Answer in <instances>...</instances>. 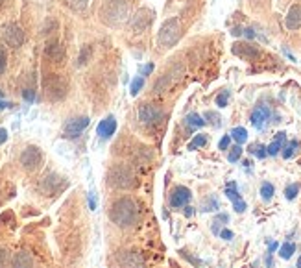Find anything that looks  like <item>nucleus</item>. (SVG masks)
<instances>
[{
    "label": "nucleus",
    "mask_w": 301,
    "mask_h": 268,
    "mask_svg": "<svg viewBox=\"0 0 301 268\" xmlns=\"http://www.w3.org/2000/svg\"><path fill=\"white\" fill-rule=\"evenodd\" d=\"M109 219L119 227H129L137 222V205L129 198H119L109 209Z\"/></svg>",
    "instance_id": "nucleus-1"
},
{
    "label": "nucleus",
    "mask_w": 301,
    "mask_h": 268,
    "mask_svg": "<svg viewBox=\"0 0 301 268\" xmlns=\"http://www.w3.org/2000/svg\"><path fill=\"white\" fill-rule=\"evenodd\" d=\"M100 17L107 26H122L129 19L128 0H107L100 9Z\"/></svg>",
    "instance_id": "nucleus-2"
},
{
    "label": "nucleus",
    "mask_w": 301,
    "mask_h": 268,
    "mask_svg": "<svg viewBox=\"0 0 301 268\" xmlns=\"http://www.w3.org/2000/svg\"><path fill=\"white\" fill-rule=\"evenodd\" d=\"M107 183L115 189H129L133 185V174L124 165H115L107 172Z\"/></svg>",
    "instance_id": "nucleus-3"
},
{
    "label": "nucleus",
    "mask_w": 301,
    "mask_h": 268,
    "mask_svg": "<svg viewBox=\"0 0 301 268\" xmlns=\"http://www.w3.org/2000/svg\"><path fill=\"white\" fill-rule=\"evenodd\" d=\"M44 92L50 100H61L67 96V91H69V85L65 82L63 76L59 74H50V76L44 78Z\"/></svg>",
    "instance_id": "nucleus-4"
},
{
    "label": "nucleus",
    "mask_w": 301,
    "mask_h": 268,
    "mask_svg": "<svg viewBox=\"0 0 301 268\" xmlns=\"http://www.w3.org/2000/svg\"><path fill=\"white\" fill-rule=\"evenodd\" d=\"M179 36H181V26H179V21L177 19H168L165 24L159 30V43L163 46H172L179 41Z\"/></svg>",
    "instance_id": "nucleus-5"
},
{
    "label": "nucleus",
    "mask_w": 301,
    "mask_h": 268,
    "mask_svg": "<svg viewBox=\"0 0 301 268\" xmlns=\"http://www.w3.org/2000/svg\"><path fill=\"white\" fill-rule=\"evenodd\" d=\"M117 263L122 268H146V263L142 259V255L131 250H124L117 254Z\"/></svg>",
    "instance_id": "nucleus-6"
},
{
    "label": "nucleus",
    "mask_w": 301,
    "mask_h": 268,
    "mask_svg": "<svg viewBox=\"0 0 301 268\" xmlns=\"http://www.w3.org/2000/svg\"><path fill=\"white\" fill-rule=\"evenodd\" d=\"M4 41H6V45H9V46H13V48H19V46H22V43H24V32H22V28L19 26V24H6L4 26Z\"/></svg>",
    "instance_id": "nucleus-7"
},
{
    "label": "nucleus",
    "mask_w": 301,
    "mask_h": 268,
    "mask_svg": "<svg viewBox=\"0 0 301 268\" xmlns=\"http://www.w3.org/2000/svg\"><path fill=\"white\" fill-rule=\"evenodd\" d=\"M41 161H43V154L37 146H28V148L21 154V165L26 170L37 169V167L41 165Z\"/></svg>",
    "instance_id": "nucleus-8"
},
{
    "label": "nucleus",
    "mask_w": 301,
    "mask_h": 268,
    "mask_svg": "<svg viewBox=\"0 0 301 268\" xmlns=\"http://www.w3.org/2000/svg\"><path fill=\"white\" fill-rule=\"evenodd\" d=\"M161 119H163V111L154 106H142L139 109V120L142 124L152 126V124H157Z\"/></svg>",
    "instance_id": "nucleus-9"
},
{
    "label": "nucleus",
    "mask_w": 301,
    "mask_h": 268,
    "mask_svg": "<svg viewBox=\"0 0 301 268\" xmlns=\"http://www.w3.org/2000/svg\"><path fill=\"white\" fill-rule=\"evenodd\" d=\"M87 126H89V117H76V119H70L69 122L65 124V135L74 139V137H78Z\"/></svg>",
    "instance_id": "nucleus-10"
},
{
    "label": "nucleus",
    "mask_w": 301,
    "mask_h": 268,
    "mask_svg": "<svg viewBox=\"0 0 301 268\" xmlns=\"http://www.w3.org/2000/svg\"><path fill=\"white\" fill-rule=\"evenodd\" d=\"M152 17H154V11H150V9H140L135 13V17H131V28L133 32H142V30H146L150 26V22H152Z\"/></svg>",
    "instance_id": "nucleus-11"
},
{
    "label": "nucleus",
    "mask_w": 301,
    "mask_h": 268,
    "mask_svg": "<svg viewBox=\"0 0 301 268\" xmlns=\"http://www.w3.org/2000/svg\"><path fill=\"white\" fill-rule=\"evenodd\" d=\"M233 54L238 57H242V59H255V57H259V48L257 46H253L252 43H235L233 45Z\"/></svg>",
    "instance_id": "nucleus-12"
},
{
    "label": "nucleus",
    "mask_w": 301,
    "mask_h": 268,
    "mask_svg": "<svg viewBox=\"0 0 301 268\" xmlns=\"http://www.w3.org/2000/svg\"><path fill=\"white\" fill-rule=\"evenodd\" d=\"M115 132H117V119H115L113 115L105 117L104 120H100L98 128H96V134H98L102 139H109Z\"/></svg>",
    "instance_id": "nucleus-13"
},
{
    "label": "nucleus",
    "mask_w": 301,
    "mask_h": 268,
    "mask_svg": "<svg viewBox=\"0 0 301 268\" xmlns=\"http://www.w3.org/2000/svg\"><path fill=\"white\" fill-rule=\"evenodd\" d=\"M268 119H270V109L266 106H257L253 109L252 113V124L257 130H262V128L266 126Z\"/></svg>",
    "instance_id": "nucleus-14"
},
{
    "label": "nucleus",
    "mask_w": 301,
    "mask_h": 268,
    "mask_svg": "<svg viewBox=\"0 0 301 268\" xmlns=\"http://www.w3.org/2000/svg\"><path fill=\"white\" fill-rule=\"evenodd\" d=\"M285 24L288 30H300L301 28V4H296L288 9L287 17H285Z\"/></svg>",
    "instance_id": "nucleus-15"
},
{
    "label": "nucleus",
    "mask_w": 301,
    "mask_h": 268,
    "mask_svg": "<svg viewBox=\"0 0 301 268\" xmlns=\"http://www.w3.org/2000/svg\"><path fill=\"white\" fill-rule=\"evenodd\" d=\"M189 200H190V191L187 187H175L172 196H170V204H172V207H181V205H187Z\"/></svg>",
    "instance_id": "nucleus-16"
},
{
    "label": "nucleus",
    "mask_w": 301,
    "mask_h": 268,
    "mask_svg": "<svg viewBox=\"0 0 301 268\" xmlns=\"http://www.w3.org/2000/svg\"><path fill=\"white\" fill-rule=\"evenodd\" d=\"M44 54H46V57L52 59V61H61V59L65 57V48L57 41H52V43L46 45Z\"/></svg>",
    "instance_id": "nucleus-17"
},
{
    "label": "nucleus",
    "mask_w": 301,
    "mask_h": 268,
    "mask_svg": "<svg viewBox=\"0 0 301 268\" xmlns=\"http://www.w3.org/2000/svg\"><path fill=\"white\" fill-rule=\"evenodd\" d=\"M11 268H34V259L28 252H19L11 259Z\"/></svg>",
    "instance_id": "nucleus-18"
},
{
    "label": "nucleus",
    "mask_w": 301,
    "mask_h": 268,
    "mask_svg": "<svg viewBox=\"0 0 301 268\" xmlns=\"http://www.w3.org/2000/svg\"><path fill=\"white\" fill-rule=\"evenodd\" d=\"M285 139H287V134H285V132L275 134V141H273L272 144L266 148L268 155H277V154H279V150L283 148V142H285Z\"/></svg>",
    "instance_id": "nucleus-19"
},
{
    "label": "nucleus",
    "mask_w": 301,
    "mask_h": 268,
    "mask_svg": "<svg viewBox=\"0 0 301 268\" xmlns=\"http://www.w3.org/2000/svg\"><path fill=\"white\" fill-rule=\"evenodd\" d=\"M59 181H61V178H57L56 174H52V176H48L46 179H44V181H43V185H41L43 191L48 192V194H54V192L57 191L56 185L59 183Z\"/></svg>",
    "instance_id": "nucleus-20"
},
{
    "label": "nucleus",
    "mask_w": 301,
    "mask_h": 268,
    "mask_svg": "<svg viewBox=\"0 0 301 268\" xmlns=\"http://www.w3.org/2000/svg\"><path fill=\"white\" fill-rule=\"evenodd\" d=\"M229 135H231V139H235L238 144H242V142L248 141V132H246V128H233Z\"/></svg>",
    "instance_id": "nucleus-21"
},
{
    "label": "nucleus",
    "mask_w": 301,
    "mask_h": 268,
    "mask_svg": "<svg viewBox=\"0 0 301 268\" xmlns=\"http://www.w3.org/2000/svg\"><path fill=\"white\" fill-rule=\"evenodd\" d=\"M203 124H205V120H203L198 113L187 115V126H190V128H202Z\"/></svg>",
    "instance_id": "nucleus-22"
},
{
    "label": "nucleus",
    "mask_w": 301,
    "mask_h": 268,
    "mask_svg": "<svg viewBox=\"0 0 301 268\" xmlns=\"http://www.w3.org/2000/svg\"><path fill=\"white\" fill-rule=\"evenodd\" d=\"M87 2L89 0H65V4L72 9V11H84L87 7Z\"/></svg>",
    "instance_id": "nucleus-23"
},
{
    "label": "nucleus",
    "mask_w": 301,
    "mask_h": 268,
    "mask_svg": "<svg viewBox=\"0 0 301 268\" xmlns=\"http://www.w3.org/2000/svg\"><path fill=\"white\" fill-rule=\"evenodd\" d=\"M294 252H296V244H292V242H287V244H283V246H281L279 255L283 257V259H290Z\"/></svg>",
    "instance_id": "nucleus-24"
},
{
    "label": "nucleus",
    "mask_w": 301,
    "mask_h": 268,
    "mask_svg": "<svg viewBox=\"0 0 301 268\" xmlns=\"http://www.w3.org/2000/svg\"><path fill=\"white\" fill-rule=\"evenodd\" d=\"M225 196L229 198L233 204H237V202H240V200H242V198H240V194H238L237 185H235V183H231L227 189H225Z\"/></svg>",
    "instance_id": "nucleus-25"
},
{
    "label": "nucleus",
    "mask_w": 301,
    "mask_h": 268,
    "mask_svg": "<svg viewBox=\"0 0 301 268\" xmlns=\"http://www.w3.org/2000/svg\"><path fill=\"white\" fill-rule=\"evenodd\" d=\"M207 144V137L205 135H196L192 141L189 142V150H196V148H202Z\"/></svg>",
    "instance_id": "nucleus-26"
},
{
    "label": "nucleus",
    "mask_w": 301,
    "mask_h": 268,
    "mask_svg": "<svg viewBox=\"0 0 301 268\" xmlns=\"http://www.w3.org/2000/svg\"><path fill=\"white\" fill-rule=\"evenodd\" d=\"M250 152H252V154L257 155L259 159H264V157H266V155H268L266 146H262V144H252V146H250Z\"/></svg>",
    "instance_id": "nucleus-27"
},
{
    "label": "nucleus",
    "mask_w": 301,
    "mask_h": 268,
    "mask_svg": "<svg viewBox=\"0 0 301 268\" xmlns=\"http://www.w3.org/2000/svg\"><path fill=\"white\" fill-rule=\"evenodd\" d=\"M92 54V48L87 45V46H84L82 48V52H80V59H78V63L80 65H85V63H89V57H91Z\"/></svg>",
    "instance_id": "nucleus-28"
},
{
    "label": "nucleus",
    "mask_w": 301,
    "mask_h": 268,
    "mask_svg": "<svg viewBox=\"0 0 301 268\" xmlns=\"http://www.w3.org/2000/svg\"><path fill=\"white\" fill-rule=\"evenodd\" d=\"M298 146H300V142L298 141H290L287 144V146H285V152H283V157H285V159H290V157H292V154H294L296 152V148H298Z\"/></svg>",
    "instance_id": "nucleus-29"
},
{
    "label": "nucleus",
    "mask_w": 301,
    "mask_h": 268,
    "mask_svg": "<svg viewBox=\"0 0 301 268\" xmlns=\"http://www.w3.org/2000/svg\"><path fill=\"white\" fill-rule=\"evenodd\" d=\"M260 196L268 202V200L273 196V185L272 183H262V187H260Z\"/></svg>",
    "instance_id": "nucleus-30"
},
{
    "label": "nucleus",
    "mask_w": 301,
    "mask_h": 268,
    "mask_svg": "<svg viewBox=\"0 0 301 268\" xmlns=\"http://www.w3.org/2000/svg\"><path fill=\"white\" fill-rule=\"evenodd\" d=\"M240 155H242V148H240V144H237V146H233L231 148V152L227 155V159L231 163H237L238 159H240Z\"/></svg>",
    "instance_id": "nucleus-31"
},
{
    "label": "nucleus",
    "mask_w": 301,
    "mask_h": 268,
    "mask_svg": "<svg viewBox=\"0 0 301 268\" xmlns=\"http://www.w3.org/2000/svg\"><path fill=\"white\" fill-rule=\"evenodd\" d=\"M298 191H300V185H298V183L288 185L287 189H285V196H287L288 200H294L296 194H298Z\"/></svg>",
    "instance_id": "nucleus-32"
},
{
    "label": "nucleus",
    "mask_w": 301,
    "mask_h": 268,
    "mask_svg": "<svg viewBox=\"0 0 301 268\" xmlns=\"http://www.w3.org/2000/svg\"><path fill=\"white\" fill-rule=\"evenodd\" d=\"M142 85H144V78H137L133 80V84H131V94H139V91L142 89Z\"/></svg>",
    "instance_id": "nucleus-33"
},
{
    "label": "nucleus",
    "mask_w": 301,
    "mask_h": 268,
    "mask_svg": "<svg viewBox=\"0 0 301 268\" xmlns=\"http://www.w3.org/2000/svg\"><path fill=\"white\" fill-rule=\"evenodd\" d=\"M205 119H211L209 122L213 124V126H222V120H220V117H218L216 113H213V111H209V113H205Z\"/></svg>",
    "instance_id": "nucleus-34"
},
{
    "label": "nucleus",
    "mask_w": 301,
    "mask_h": 268,
    "mask_svg": "<svg viewBox=\"0 0 301 268\" xmlns=\"http://www.w3.org/2000/svg\"><path fill=\"white\" fill-rule=\"evenodd\" d=\"M6 61H7V56H6V50L0 48V74H4V71H6Z\"/></svg>",
    "instance_id": "nucleus-35"
},
{
    "label": "nucleus",
    "mask_w": 301,
    "mask_h": 268,
    "mask_svg": "<svg viewBox=\"0 0 301 268\" xmlns=\"http://www.w3.org/2000/svg\"><path fill=\"white\" fill-rule=\"evenodd\" d=\"M227 98H229V91H224V92H222V94H220V96L216 98V104H218L220 107H225V106H227Z\"/></svg>",
    "instance_id": "nucleus-36"
},
{
    "label": "nucleus",
    "mask_w": 301,
    "mask_h": 268,
    "mask_svg": "<svg viewBox=\"0 0 301 268\" xmlns=\"http://www.w3.org/2000/svg\"><path fill=\"white\" fill-rule=\"evenodd\" d=\"M216 207H218V202L215 198H211L209 202H205V205H203V211H215Z\"/></svg>",
    "instance_id": "nucleus-37"
},
{
    "label": "nucleus",
    "mask_w": 301,
    "mask_h": 268,
    "mask_svg": "<svg viewBox=\"0 0 301 268\" xmlns=\"http://www.w3.org/2000/svg\"><path fill=\"white\" fill-rule=\"evenodd\" d=\"M229 142H231V135H224L222 137V141H220V150H227V146H229Z\"/></svg>",
    "instance_id": "nucleus-38"
},
{
    "label": "nucleus",
    "mask_w": 301,
    "mask_h": 268,
    "mask_svg": "<svg viewBox=\"0 0 301 268\" xmlns=\"http://www.w3.org/2000/svg\"><path fill=\"white\" fill-rule=\"evenodd\" d=\"M233 207H235V211L237 213H244L246 211V202L244 200H240V202H237V204H233Z\"/></svg>",
    "instance_id": "nucleus-39"
},
{
    "label": "nucleus",
    "mask_w": 301,
    "mask_h": 268,
    "mask_svg": "<svg viewBox=\"0 0 301 268\" xmlns=\"http://www.w3.org/2000/svg\"><path fill=\"white\" fill-rule=\"evenodd\" d=\"M22 94H24V98L28 100V102H32V100L35 98V92L32 91V89H24V91H22Z\"/></svg>",
    "instance_id": "nucleus-40"
},
{
    "label": "nucleus",
    "mask_w": 301,
    "mask_h": 268,
    "mask_svg": "<svg viewBox=\"0 0 301 268\" xmlns=\"http://www.w3.org/2000/svg\"><path fill=\"white\" fill-rule=\"evenodd\" d=\"M220 237H222V239H225V240H231L233 239V231H229V229H222V231H220Z\"/></svg>",
    "instance_id": "nucleus-41"
},
{
    "label": "nucleus",
    "mask_w": 301,
    "mask_h": 268,
    "mask_svg": "<svg viewBox=\"0 0 301 268\" xmlns=\"http://www.w3.org/2000/svg\"><path fill=\"white\" fill-rule=\"evenodd\" d=\"M6 261H7V254H6V252H2V250H0V268L6 267Z\"/></svg>",
    "instance_id": "nucleus-42"
},
{
    "label": "nucleus",
    "mask_w": 301,
    "mask_h": 268,
    "mask_svg": "<svg viewBox=\"0 0 301 268\" xmlns=\"http://www.w3.org/2000/svg\"><path fill=\"white\" fill-rule=\"evenodd\" d=\"M7 141V132L4 128H0V144H4Z\"/></svg>",
    "instance_id": "nucleus-43"
},
{
    "label": "nucleus",
    "mask_w": 301,
    "mask_h": 268,
    "mask_svg": "<svg viewBox=\"0 0 301 268\" xmlns=\"http://www.w3.org/2000/svg\"><path fill=\"white\" fill-rule=\"evenodd\" d=\"M242 34H244L246 37H250V39H253V37H255V32H253L252 28H246V30H242Z\"/></svg>",
    "instance_id": "nucleus-44"
},
{
    "label": "nucleus",
    "mask_w": 301,
    "mask_h": 268,
    "mask_svg": "<svg viewBox=\"0 0 301 268\" xmlns=\"http://www.w3.org/2000/svg\"><path fill=\"white\" fill-rule=\"evenodd\" d=\"M183 257H185V259H189L190 263H194V265H202V261H198V259H194V257H190L189 254H183Z\"/></svg>",
    "instance_id": "nucleus-45"
},
{
    "label": "nucleus",
    "mask_w": 301,
    "mask_h": 268,
    "mask_svg": "<svg viewBox=\"0 0 301 268\" xmlns=\"http://www.w3.org/2000/svg\"><path fill=\"white\" fill-rule=\"evenodd\" d=\"M154 71V65H146L144 67V71H142V76H146V74H150V72Z\"/></svg>",
    "instance_id": "nucleus-46"
},
{
    "label": "nucleus",
    "mask_w": 301,
    "mask_h": 268,
    "mask_svg": "<svg viewBox=\"0 0 301 268\" xmlns=\"http://www.w3.org/2000/svg\"><path fill=\"white\" fill-rule=\"evenodd\" d=\"M13 104H9V102H4V100H0V111L2 109H7V107H11Z\"/></svg>",
    "instance_id": "nucleus-47"
},
{
    "label": "nucleus",
    "mask_w": 301,
    "mask_h": 268,
    "mask_svg": "<svg viewBox=\"0 0 301 268\" xmlns=\"http://www.w3.org/2000/svg\"><path fill=\"white\" fill-rule=\"evenodd\" d=\"M185 215H187V217H192V215H194V209H192V207H185Z\"/></svg>",
    "instance_id": "nucleus-48"
},
{
    "label": "nucleus",
    "mask_w": 301,
    "mask_h": 268,
    "mask_svg": "<svg viewBox=\"0 0 301 268\" xmlns=\"http://www.w3.org/2000/svg\"><path fill=\"white\" fill-rule=\"evenodd\" d=\"M231 34H233L235 37H237V36H242V28H233Z\"/></svg>",
    "instance_id": "nucleus-49"
},
{
    "label": "nucleus",
    "mask_w": 301,
    "mask_h": 268,
    "mask_svg": "<svg viewBox=\"0 0 301 268\" xmlns=\"http://www.w3.org/2000/svg\"><path fill=\"white\" fill-rule=\"evenodd\" d=\"M277 248V242H270V252H273Z\"/></svg>",
    "instance_id": "nucleus-50"
},
{
    "label": "nucleus",
    "mask_w": 301,
    "mask_h": 268,
    "mask_svg": "<svg viewBox=\"0 0 301 268\" xmlns=\"http://www.w3.org/2000/svg\"><path fill=\"white\" fill-rule=\"evenodd\" d=\"M298 268H301V257L298 259Z\"/></svg>",
    "instance_id": "nucleus-51"
},
{
    "label": "nucleus",
    "mask_w": 301,
    "mask_h": 268,
    "mask_svg": "<svg viewBox=\"0 0 301 268\" xmlns=\"http://www.w3.org/2000/svg\"><path fill=\"white\" fill-rule=\"evenodd\" d=\"M2 2H4V0H0V4H2Z\"/></svg>",
    "instance_id": "nucleus-52"
},
{
    "label": "nucleus",
    "mask_w": 301,
    "mask_h": 268,
    "mask_svg": "<svg viewBox=\"0 0 301 268\" xmlns=\"http://www.w3.org/2000/svg\"><path fill=\"white\" fill-rule=\"evenodd\" d=\"M0 96H2V92H0Z\"/></svg>",
    "instance_id": "nucleus-53"
}]
</instances>
